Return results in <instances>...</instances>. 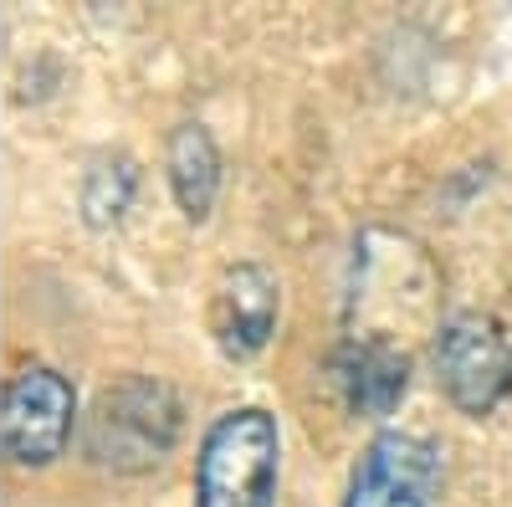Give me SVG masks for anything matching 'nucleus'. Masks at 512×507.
I'll return each instance as SVG.
<instances>
[{
  "label": "nucleus",
  "mask_w": 512,
  "mask_h": 507,
  "mask_svg": "<svg viewBox=\"0 0 512 507\" xmlns=\"http://www.w3.org/2000/svg\"><path fill=\"white\" fill-rule=\"evenodd\" d=\"M277 420L267 410H231L200 441L195 507H272L277 497Z\"/></svg>",
  "instance_id": "nucleus-1"
},
{
  "label": "nucleus",
  "mask_w": 512,
  "mask_h": 507,
  "mask_svg": "<svg viewBox=\"0 0 512 507\" xmlns=\"http://www.w3.org/2000/svg\"><path fill=\"white\" fill-rule=\"evenodd\" d=\"M180 436V400L159 379H123L88 415V451L113 472H149Z\"/></svg>",
  "instance_id": "nucleus-2"
},
{
  "label": "nucleus",
  "mask_w": 512,
  "mask_h": 507,
  "mask_svg": "<svg viewBox=\"0 0 512 507\" xmlns=\"http://www.w3.org/2000/svg\"><path fill=\"white\" fill-rule=\"evenodd\" d=\"M436 385L461 415H492L512 395V344L497 318L456 313L436 333Z\"/></svg>",
  "instance_id": "nucleus-3"
},
{
  "label": "nucleus",
  "mask_w": 512,
  "mask_h": 507,
  "mask_svg": "<svg viewBox=\"0 0 512 507\" xmlns=\"http://www.w3.org/2000/svg\"><path fill=\"white\" fill-rule=\"evenodd\" d=\"M441 492H446L441 446L410 431H384L364 446L344 507H441Z\"/></svg>",
  "instance_id": "nucleus-4"
},
{
  "label": "nucleus",
  "mask_w": 512,
  "mask_h": 507,
  "mask_svg": "<svg viewBox=\"0 0 512 507\" xmlns=\"http://www.w3.org/2000/svg\"><path fill=\"white\" fill-rule=\"evenodd\" d=\"M72 415H77V395L57 369H26L11 379L6 390V415H0V431H6V456L21 467H47L62 456L67 436H72Z\"/></svg>",
  "instance_id": "nucleus-5"
},
{
  "label": "nucleus",
  "mask_w": 512,
  "mask_h": 507,
  "mask_svg": "<svg viewBox=\"0 0 512 507\" xmlns=\"http://www.w3.org/2000/svg\"><path fill=\"white\" fill-rule=\"evenodd\" d=\"M221 349L246 359L272 338L277 328V282L262 267H231L216 287V308H210Z\"/></svg>",
  "instance_id": "nucleus-6"
},
{
  "label": "nucleus",
  "mask_w": 512,
  "mask_h": 507,
  "mask_svg": "<svg viewBox=\"0 0 512 507\" xmlns=\"http://www.w3.org/2000/svg\"><path fill=\"white\" fill-rule=\"evenodd\" d=\"M333 374H338V390H344L349 410L390 415L410 385V359L395 344H379V338H349Z\"/></svg>",
  "instance_id": "nucleus-7"
},
{
  "label": "nucleus",
  "mask_w": 512,
  "mask_h": 507,
  "mask_svg": "<svg viewBox=\"0 0 512 507\" xmlns=\"http://www.w3.org/2000/svg\"><path fill=\"white\" fill-rule=\"evenodd\" d=\"M169 185H175V200L190 221L210 216L221 190V154L200 123H180L175 139H169Z\"/></svg>",
  "instance_id": "nucleus-8"
},
{
  "label": "nucleus",
  "mask_w": 512,
  "mask_h": 507,
  "mask_svg": "<svg viewBox=\"0 0 512 507\" xmlns=\"http://www.w3.org/2000/svg\"><path fill=\"white\" fill-rule=\"evenodd\" d=\"M128 200H134V164L128 159H103L88 169V185H82V210H88L93 226L118 221Z\"/></svg>",
  "instance_id": "nucleus-9"
}]
</instances>
